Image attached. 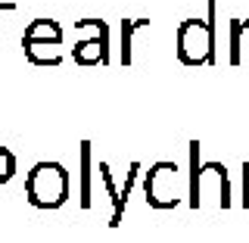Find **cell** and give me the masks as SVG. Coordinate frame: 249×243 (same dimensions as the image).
<instances>
[{"mask_svg":"<svg viewBox=\"0 0 249 243\" xmlns=\"http://www.w3.org/2000/svg\"><path fill=\"white\" fill-rule=\"evenodd\" d=\"M25 197L35 209H59L69 200V171L59 162H35L25 175Z\"/></svg>","mask_w":249,"mask_h":243,"instance_id":"6da1fadb","label":"cell"},{"mask_svg":"<svg viewBox=\"0 0 249 243\" xmlns=\"http://www.w3.org/2000/svg\"><path fill=\"white\" fill-rule=\"evenodd\" d=\"M190 203L193 209L199 206H231V184H228V168L221 162H196V144H193V178H190Z\"/></svg>","mask_w":249,"mask_h":243,"instance_id":"7a4b0ae2","label":"cell"},{"mask_svg":"<svg viewBox=\"0 0 249 243\" xmlns=\"http://www.w3.org/2000/svg\"><path fill=\"white\" fill-rule=\"evenodd\" d=\"M178 59L184 66H206L215 59V28L206 19H184L175 37Z\"/></svg>","mask_w":249,"mask_h":243,"instance_id":"3957f363","label":"cell"},{"mask_svg":"<svg viewBox=\"0 0 249 243\" xmlns=\"http://www.w3.org/2000/svg\"><path fill=\"white\" fill-rule=\"evenodd\" d=\"M184 171L178 168V162H153L150 171H146V181H143V193L146 203L153 209H175L178 203L184 200Z\"/></svg>","mask_w":249,"mask_h":243,"instance_id":"277c9868","label":"cell"},{"mask_svg":"<svg viewBox=\"0 0 249 243\" xmlns=\"http://www.w3.org/2000/svg\"><path fill=\"white\" fill-rule=\"evenodd\" d=\"M75 62L78 66H97V62H109V31L106 22H97V35L81 37L75 44Z\"/></svg>","mask_w":249,"mask_h":243,"instance_id":"5b68a950","label":"cell"},{"mask_svg":"<svg viewBox=\"0 0 249 243\" xmlns=\"http://www.w3.org/2000/svg\"><path fill=\"white\" fill-rule=\"evenodd\" d=\"M25 47V59L35 62V66H59L62 62V44H50V41H31L22 44Z\"/></svg>","mask_w":249,"mask_h":243,"instance_id":"8992f818","label":"cell"},{"mask_svg":"<svg viewBox=\"0 0 249 243\" xmlns=\"http://www.w3.org/2000/svg\"><path fill=\"white\" fill-rule=\"evenodd\" d=\"M31 41H50V44H62V25L53 19H35L22 35V44Z\"/></svg>","mask_w":249,"mask_h":243,"instance_id":"52a82bcc","label":"cell"},{"mask_svg":"<svg viewBox=\"0 0 249 243\" xmlns=\"http://www.w3.org/2000/svg\"><path fill=\"white\" fill-rule=\"evenodd\" d=\"M13 175H16V156L6 147H0V184H6Z\"/></svg>","mask_w":249,"mask_h":243,"instance_id":"ba28073f","label":"cell"}]
</instances>
